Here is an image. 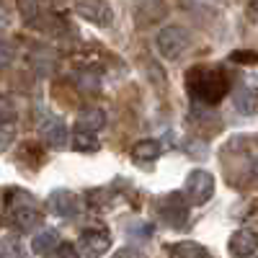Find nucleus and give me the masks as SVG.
<instances>
[{
  "label": "nucleus",
  "instance_id": "nucleus-18",
  "mask_svg": "<svg viewBox=\"0 0 258 258\" xmlns=\"http://www.w3.org/2000/svg\"><path fill=\"white\" fill-rule=\"evenodd\" d=\"M18 11L26 21H31V18L49 11V0H18Z\"/></svg>",
  "mask_w": 258,
  "mask_h": 258
},
{
  "label": "nucleus",
  "instance_id": "nucleus-14",
  "mask_svg": "<svg viewBox=\"0 0 258 258\" xmlns=\"http://www.w3.org/2000/svg\"><path fill=\"white\" fill-rule=\"evenodd\" d=\"M13 126H16V109L11 106V101L0 98V150L8 147V142L13 140Z\"/></svg>",
  "mask_w": 258,
  "mask_h": 258
},
{
  "label": "nucleus",
  "instance_id": "nucleus-23",
  "mask_svg": "<svg viewBox=\"0 0 258 258\" xmlns=\"http://www.w3.org/2000/svg\"><path fill=\"white\" fill-rule=\"evenodd\" d=\"M129 235H135V238H137V235H140V238H150V235H153V225H145V222L142 225H135Z\"/></svg>",
  "mask_w": 258,
  "mask_h": 258
},
{
  "label": "nucleus",
  "instance_id": "nucleus-9",
  "mask_svg": "<svg viewBox=\"0 0 258 258\" xmlns=\"http://www.w3.org/2000/svg\"><path fill=\"white\" fill-rule=\"evenodd\" d=\"M132 6H135V21L140 26H155L168 18L165 0H132Z\"/></svg>",
  "mask_w": 258,
  "mask_h": 258
},
{
  "label": "nucleus",
  "instance_id": "nucleus-2",
  "mask_svg": "<svg viewBox=\"0 0 258 258\" xmlns=\"http://www.w3.org/2000/svg\"><path fill=\"white\" fill-rule=\"evenodd\" d=\"M6 212H8V222L21 232H29L41 222V212L36 207V199L26 188H11L8 191Z\"/></svg>",
  "mask_w": 258,
  "mask_h": 258
},
{
  "label": "nucleus",
  "instance_id": "nucleus-8",
  "mask_svg": "<svg viewBox=\"0 0 258 258\" xmlns=\"http://www.w3.org/2000/svg\"><path fill=\"white\" fill-rule=\"evenodd\" d=\"M111 248V235L106 227H88L80 235V250L85 258H101Z\"/></svg>",
  "mask_w": 258,
  "mask_h": 258
},
{
  "label": "nucleus",
  "instance_id": "nucleus-6",
  "mask_svg": "<svg viewBox=\"0 0 258 258\" xmlns=\"http://www.w3.org/2000/svg\"><path fill=\"white\" fill-rule=\"evenodd\" d=\"M47 209L52 214H57V217H78L80 209H83V199L78 197V194L68 191V188H54L49 197H47Z\"/></svg>",
  "mask_w": 258,
  "mask_h": 258
},
{
  "label": "nucleus",
  "instance_id": "nucleus-15",
  "mask_svg": "<svg viewBox=\"0 0 258 258\" xmlns=\"http://www.w3.org/2000/svg\"><path fill=\"white\" fill-rule=\"evenodd\" d=\"M163 155V145L158 140H142L132 147V160L140 163V165H147V163H155L158 158Z\"/></svg>",
  "mask_w": 258,
  "mask_h": 258
},
{
  "label": "nucleus",
  "instance_id": "nucleus-26",
  "mask_svg": "<svg viewBox=\"0 0 258 258\" xmlns=\"http://www.w3.org/2000/svg\"><path fill=\"white\" fill-rule=\"evenodd\" d=\"M8 24H11V13H8L3 6H0V29H6Z\"/></svg>",
  "mask_w": 258,
  "mask_h": 258
},
{
  "label": "nucleus",
  "instance_id": "nucleus-25",
  "mask_svg": "<svg viewBox=\"0 0 258 258\" xmlns=\"http://www.w3.org/2000/svg\"><path fill=\"white\" fill-rule=\"evenodd\" d=\"M114 258H145V255H142L140 250H135V248H121Z\"/></svg>",
  "mask_w": 258,
  "mask_h": 258
},
{
  "label": "nucleus",
  "instance_id": "nucleus-19",
  "mask_svg": "<svg viewBox=\"0 0 258 258\" xmlns=\"http://www.w3.org/2000/svg\"><path fill=\"white\" fill-rule=\"evenodd\" d=\"M0 258H24V245L16 235H8L0 240Z\"/></svg>",
  "mask_w": 258,
  "mask_h": 258
},
{
  "label": "nucleus",
  "instance_id": "nucleus-12",
  "mask_svg": "<svg viewBox=\"0 0 258 258\" xmlns=\"http://www.w3.org/2000/svg\"><path fill=\"white\" fill-rule=\"evenodd\" d=\"M106 124V114L103 109H85L78 119H75V132H85V135H96L101 132Z\"/></svg>",
  "mask_w": 258,
  "mask_h": 258
},
{
  "label": "nucleus",
  "instance_id": "nucleus-17",
  "mask_svg": "<svg viewBox=\"0 0 258 258\" xmlns=\"http://www.w3.org/2000/svg\"><path fill=\"white\" fill-rule=\"evenodd\" d=\"M170 258H209V250L199 243H191V240H181V243H173L168 248Z\"/></svg>",
  "mask_w": 258,
  "mask_h": 258
},
{
  "label": "nucleus",
  "instance_id": "nucleus-20",
  "mask_svg": "<svg viewBox=\"0 0 258 258\" xmlns=\"http://www.w3.org/2000/svg\"><path fill=\"white\" fill-rule=\"evenodd\" d=\"M73 145H75V150H80V153H96V150H98L96 135H85V132H75Z\"/></svg>",
  "mask_w": 258,
  "mask_h": 258
},
{
  "label": "nucleus",
  "instance_id": "nucleus-11",
  "mask_svg": "<svg viewBox=\"0 0 258 258\" xmlns=\"http://www.w3.org/2000/svg\"><path fill=\"white\" fill-rule=\"evenodd\" d=\"M227 250H230L232 258H253L255 250H258V240L250 230H235L230 235Z\"/></svg>",
  "mask_w": 258,
  "mask_h": 258
},
{
  "label": "nucleus",
  "instance_id": "nucleus-21",
  "mask_svg": "<svg viewBox=\"0 0 258 258\" xmlns=\"http://www.w3.org/2000/svg\"><path fill=\"white\" fill-rule=\"evenodd\" d=\"M52 253H54V258H80L78 255V248L73 243H57V248Z\"/></svg>",
  "mask_w": 258,
  "mask_h": 258
},
{
  "label": "nucleus",
  "instance_id": "nucleus-24",
  "mask_svg": "<svg viewBox=\"0 0 258 258\" xmlns=\"http://www.w3.org/2000/svg\"><path fill=\"white\" fill-rule=\"evenodd\" d=\"M230 59H232V62H250V64H253V62H255V52H232Z\"/></svg>",
  "mask_w": 258,
  "mask_h": 258
},
{
  "label": "nucleus",
  "instance_id": "nucleus-13",
  "mask_svg": "<svg viewBox=\"0 0 258 258\" xmlns=\"http://www.w3.org/2000/svg\"><path fill=\"white\" fill-rule=\"evenodd\" d=\"M232 103H235V109H238L240 114H248L253 116L255 109H258V98H255V91L250 88V85H235L232 88Z\"/></svg>",
  "mask_w": 258,
  "mask_h": 258
},
{
  "label": "nucleus",
  "instance_id": "nucleus-3",
  "mask_svg": "<svg viewBox=\"0 0 258 258\" xmlns=\"http://www.w3.org/2000/svg\"><path fill=\"white\" fill-rule=\"evenodd\" d=\"M155 44H158V52L165 59H178L191 47V31L183 29V26H165V29L158 31Z\"/></svg>",
  "mask_w": 258,
  "mask_h": 258
},
{
  "label": "nucleus",
  "instance_id": "nucleus-10",
  "mask_svg": "<svg viewBox=\"0 0 258 258\" xmlns=\"http://www.w3.org/2000/svg\"><path fill=\"white\" fill-rule=\"evenodd\" d=\"M41 129V137H44V142L52 147V150H64L68 147V124H64L59 116H47V119H41L39 124Z\"/></svg>",
  "mask_w": 258,
  "mask_h": 258
},
{
  "label": "nucleus",
  "instance_id": "nucleus-1",
  "mask_svg": "<svg viewBox=\"0 0 258 258\" xmlns=\"http://www.w3.org/2000/svg\"><path fill=\"white\" fill-rule=\"evenodd\" d=\"M186 88L188 93L202 101V103H220L222 96L230 88V78L222 68H214V64H197L186 73Z\"/></svg>",
  "mask_w": 258,
  "mask_h": 258
},
{
  "label": "nucleus",
  "instance_id": "nucleus-7",
  "mask_svg": "<svg viewBox=\"0 0 258 258\" xmlns=\"http://www.w3.org/2000/svg\"><path fill=\"white\" fill-rule=\"evenodd\" d=\"M75 11L80 18L91 21L93 26H111L114 24V11L109 6V0H75Z\"/></svg>",
  "mask_w": 258,
  "mask_h": 258
},
{
  "label": "nucleus",
  "instance_id": "nucleus-22",
  "mask_svg": "<svg viewBox=\"0 0 258 258\" xmlns=\"http://www.w3.org/2000/svg\"><path fill=\"white\" fill-rule=\"evenodd\" d=\"M13 57V49L8 47V41H0V68H6Z\"/></svg>",
  "mask_w": 258,
  "mask_h": 258
},
{
  "label": "nucleus",
  "instance_id": "nucleus-16",
  "mask_svg": "<svg viewBox=\"0 0 258 258\" xmlns=\"http://www.w3.org/2000/svg\"><path fill=\"white\" fill-rule=\"evenodd\" d=\"M57 243H59L57 230H41V232H36V235H34V240H31V250H34L36 255H52V250L57 248Z\"/></svg>",
  "mask_w": 258,
  "mask_h": 258
},
{
  "label": "nucleus",
  "instance_id": "nucleus-4",
  "mask_svg": "<svg viewBox=\"0 0 258 258\" xmlns=\"http://www.w3.org/2000/svg\"><path fill=\"white\" fill-rule=\"evenodd\" d=\"M212 197H214V178H212V173H209V170H202V168L191 170L186 183H183V199L188 204L202 207Z\"/></svg>",
  "mask_w": 258,
  "mask_h": 258
},
{
  "label": "nucleus",
  "instance_id": "nucleus-5",
  "mask_svg": "<svg viewBox=\"0 0 258 258\" xmlns=\"http://www.w3.org/2000/svg\"><path fill=\"white\" fill-rule=\"evenodd\" d=\"M158 212H160V220L168 222L170 227H183L188 220V204L183 199V194H178V191L163 197L158 202Z\"/></svg>",
  "mask_w": 258,
  "mask_h": 258
}]
</instances>
